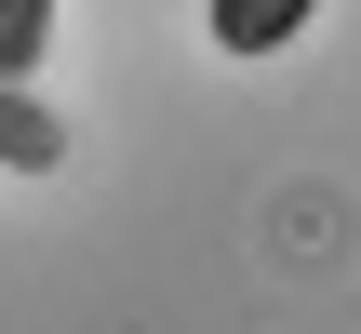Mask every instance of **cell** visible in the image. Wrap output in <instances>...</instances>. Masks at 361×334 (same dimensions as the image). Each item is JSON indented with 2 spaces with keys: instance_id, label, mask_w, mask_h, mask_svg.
<instances>
[{
  "instance_id": "1",
  "label": "cell",
  "mask_w": 361,
  "mask_h": 334,
  "mask_svg": "<svg viewBox=\"0 0 361 334\" xmlns=\"http://www.w3.org/2000/svg\"><path fill=\"white\" fill-rule=\"evenodd\" d=\"M54 161H67V120L27 80H0V174H54Z\"/></svg>"
},
{
  "instance_id": "2",
  "label": "cell",
  "mask_w": 361,
  "mask_h": 334,
  "mask_svg": "<svg viewBox=\"0 0 361 334\" xmlns=\"http://www.w3.org/2000/svg\"><path fill=\"white\" fill-rule=\"evenodd\" d=\"M308 13H322V0H214V54H241V67H255V54H281Z\"/></svg>"
},
{
  "instance_id": "3",
  "label": "cell",
  "mask_w": 361,
  "mask_h": 334,
  "mask_svg": "<svg viewBox=\"0 0 361 334\" xmlns=\"http://www.w3.org/2000/svg\"><path fill=\"white\" fill-rule=\"evenodd\" d=\"M54 54V0H0V80H40Z\"/></svg>"
}]
</instances>
